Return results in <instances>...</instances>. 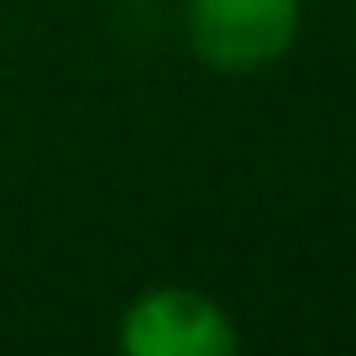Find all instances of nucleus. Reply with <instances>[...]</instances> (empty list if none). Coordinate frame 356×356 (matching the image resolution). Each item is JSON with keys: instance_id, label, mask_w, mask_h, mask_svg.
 <instances>
[{"instance_id": "obj_2", "label": "nucleus", "mask_w": 356, "mask_h": 356, "mask_svg": "<svg viewBox=\"0 0 356 356\" xmlns=\"http://www.w3.org/2000/svg\"><path fill=\"white\" fill-rule=\"evenodd\" d=\"M115 341L126 356H231L241 346V330L225 314V304L204 289L163 283L142 289L121 309Z\"/></svg>"}, {"instance_id": "obj_1", "label": "nucleus", "mask_w": 356, "mask_h": 356, "mask_svg": "<svg viewBox=\"0 0 356 356\" xmlns=\"http://www.w3.org/2000/svg\"><path fill=\"white\" fill-rule=\"evenodd\" d=\"M304 0H184V37L210 74L252 79L293 53Z\"/></svg>"}]
</instances>
